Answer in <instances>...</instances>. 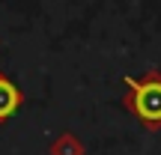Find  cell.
Segmentation results:
<instances>
[{
  "mask_svg": "<svg viewBox=\"0 0 161 155\" xmlns=\"http://www.w3.org/2000/svg\"><path fill=\"white\" fill-rule=\"evenodd\" d=\"M122 86V108L146 131H161V69H146L143 78H125Z\"/></svg>",
  "mask_w": 161,
  "mask_h": 155,
  "instance_id": "cell-1",
  "label": "cell"
},
{
  "mask_svg": "<svg viewBox=\"0 0 161 155\" xmlns=\"http://www.w3.org/2000/svg\"><path fill=\"white\" fill-rule=\"evenodd\" d=\"M21 108H24V92L18 90V84L9 75L0 72V125H6Z\"/></svg>",
  "mask_w": 161,
  "mask_h": 155,
  "instance_id": "cell-2",
  "label": "cell"
},
{
  "mask_svg": "<svg viewBox=\"0 0 161 155\" xmlns=\"http://www.w3.org/2000/svg\"><path fill=\"white\" fill-rule=\"evenodd\" d=\"M48 155H86V143L75 131H60L48 146Z\"/></svg>",
  "mask_w": 161,
  "mask_h": 155,
  "instance_id": "cell-3",
  "label": "cell"
}]
</instances>
